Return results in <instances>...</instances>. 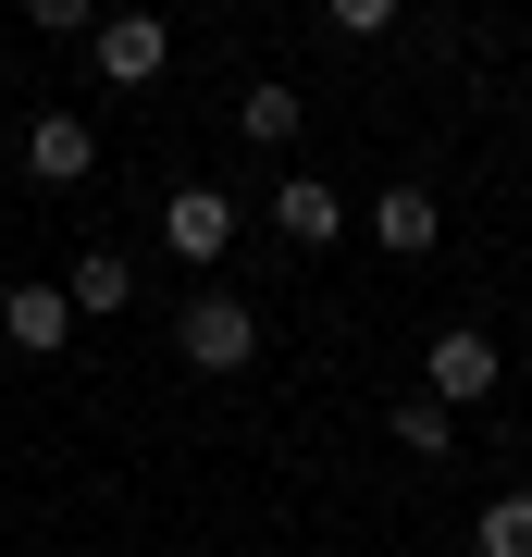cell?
<instances>
[{"mask_svg":"<svg viewBox=\"0 0 532 557\" xmlns=\"http://www.w3.org/2000/svg\"><path fill=\"white\" fill-rule=\"evenodd\" d=\"M62 298H75V322H112V310H137V273H124V248H87L75 273H62Z\"/></svg>","mask_w":532,"mask_h":557,"instance_id":"cell-7","label":"cell"},{"mask_svg":"<svg viewBox=\"0 0 532 557\" xmlns=\"http://www.w3.org/2000/svg\"><path fill=\"white\" fill-rule=\"evenodd\" d=\"M0 335H13L25 359H50L62 335H75V298H62V285H13V298H0Z\"/></svg>","mask_w":532,"mask_h":557,"instance_id":"cell-6","label":"cell"},{"mask_svg":"<svg viewBox=\"0 0 532 557\" xmlns=\"http://www.w3.org/2000/svg\"><path fill=\"white\" fill-rule=\"evenodd\" d=\"M236 124H248L260 149H285L297 124H310V100H297V87H248V100H236Z\"/></svg>","mask_w":532,"mask_h":557,"instance_id":"cell-11","label":"cell"},{"mask_svg":"<svg viewBox=\"0 0 532 557\" xmlns=\"http://www.w3.org/2000/svg\"><path fill=\"white\" fill-rule=\"evenodd\" d=\"M273 223H285L297 248H335V223H347V199H335V186H322V174H285V186H273Z\"/></svg>","mask_w":532,"mask_h":557,"instance_id":"cell-8","label":"cell"},{"mask_svg":"<svg viewBox=\"0 0 532 557\" xmlns=\"http://www.w3.org/2000/svg\"><path fill=\"white\" fill-rule=\"evenodd\" d=\"M174 347L198 359V372H248L260 359V310L236 298V285H198V298L174 310Z\"/></svg>","mask_w":532,"mask_h":557,"instance_id":"cell-1","label":"cell"},{"mask_svg":"<svg viewBox=\"0 0 532 557\" xmlns=\"http://www.w3.org/2000/svg\"><path fill=\"white\" fill-rule=\"evenodd\" d=\"M87 161H99V124L87 112H38V124H25V174H38V186H87Z\"/></svg>","mask_w":532,"mask_h":557,"instance_id":"cell-5","label":"cell"},{"mask_svg":"<svg viewBox=\"0 0 532 557\" xmlns=\"http://www.w3.org/2000/svg\"><path fill=\"white\" fill-rule=\"evenodd\" d=\"M471 557H532V496H483V520H471Z\"/></svg>","mask_w":532,"mask_h":557,"instance_id":"cell-10","label":"cell"},{"mask_svg":"<svg viewBox=\"0 0 532 557\" xmlns=\"http://www.w3.org/2000/svg\"><path fill=\"white\" fill-rule=\"evenodd\" d=\"M161 248L174 260H223L236 248V199H223V186H174V199H161Z\"/></svg>","mask_w":532,"mask_h":557,"instance_id":"cell-4","label":"cell"},{"mask_svg":"<svg viewBox=\"0 0 532 557\" xmlns=\"http://www.w3.org/2000/svg\"><path fill=\"white\" fill-rule=\"evenodd\" d=\"M495 372H508V359H495V335H483V322H446V335H434V372H421V397H434V409L495 397Z\"/></svg>","mask_w":532,"mask_h":557,"instance_id":"cell-3","label":"cell"},{"mask_svg":"<svg viewBox=\"0 0 532 557\" xmlns=\"http://www.w3.org/2000/svg\"><path fill=\"white\" fill-rule=\"evenodd\" d=\"M335 38H396V0H335Z\"/></svg>","mask_w":532,"mask_h":557,"instance_id":"cell-13","label":"cell"},{"mask_svg":"<svg viewBox=\"0 0 532 557\" xmlns=\"http://www.w3.org/2000/svg\"><path fill=\"white\" fill-rule=\"evenodd\" d=\"M396 446H409V458H446V446H458V409H434V397H396Z\"/></svg>","mask_w":532,"mask_h":557,"instance_id":"cell-12","label":"cell"},{"mask_svg":"<svg viewBox=\"0 0 532 557\" xmlns=\"http://www.w3.org/2000/svg\"><path fill=\"white\" fill-rule=\"evenodd\" d=\"M372 236L396 260H421V248H434V186H384V199H372Z\"/></svg>","mask_w":532,"mask_h":557,"instance_id":"cell-9","label":"cell"},{"mask_svg":"<svg viewBox=\"0 0 532 557\" xmlns=\"http://www.w3.org/2000/svg\"><path fill=\"white\" fill-rule=\"evenodd\" d=\"M87 62H99V75H112V87H149L161 62H174V25H161V13H99Z\"/></svg>","mask_w":532,"mask_h":557,"instance_id":"cell-2","label":"cell"}]
</instances>
